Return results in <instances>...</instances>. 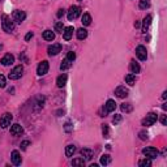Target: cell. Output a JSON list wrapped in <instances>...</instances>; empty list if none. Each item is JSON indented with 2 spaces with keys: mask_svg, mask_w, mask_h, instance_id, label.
<instances>
[{
  "mask_svg": "<svg viewBox=\"0 0 167 167\" xmlns=\"http://www.w3.org/2000/svg\"><path fill=\"white\" fill-rule=\"evenodd\" d=\"M136 55H137V58L140 60H146V58H147V51H146V48L144 46H137V48H136Z\"/></svg>",
  "mask_w": 167,
  "mask_h": 167,
  "instance_id": "30bf717a",
  "label": "cell"
},
{
  "mask_svg": "<svg viewBox=\"0 0 167 167\" xmlns=\"http://www.w3.org/2000/svg\"><path fill=\"white\" fill-rule=\"evenodd\" d=\"M81 22L84 26H89V25L91 24V16L89 15V13H84L82 18H81Z\"/></svg>",
  "mask_w": 167,
  "mask_h": 167,
  "instance_id": "7402d4cb",
  "label": "cell"
},
{
  "mask_svg": "<svg viewBox=\"0 0 167 167\" xmlns=\"http://www.w3.org/2000/svg\"><path fill=\"white\" fill-rule=\"evenodd\" d=\"M1 20H3L1 21V25H3V30H4V32L11 33V32H13V30H15V22L11 21V18L8 17L7 15H3Z\"/></svg>",
  "mask_w": 167,
  "mask_h": 167,
  "instance_id": "6da1fadb",
  "label": "cell"
},
{
  "mask_svg": "<svg viewBox=\"0 0 167 167\" xmlns=\"http://www.w3.org/2000/svg\"><path fill=\"white\" fill-rule=\"evenodd\" d=\"M129 69H131V72H132V73H138V72L141 71V68H140V64H138V63H136L135 60H132V62H131Z\"/></svg>",
  "mask_w": 167,
  "mask_h": 167,
  "instance_id": "44dd1931",
  "label": "cell"
},
{
  "mask_svg": "<svg viewBox=\"0 0 167 167\" xmlns=\"http://www.w3.org/2000/svg\"><path fill=\"white\" fill-rule=\"evenodd\" d=\"M22 72H24V67L22 65H17L9 72V79L11 80H18L21 79Z\"/></svg>",
  "mask_w": 167,
  "mask_h": 167,
  "instance_id": "3957f363",
  "label": "cell"
},
{
  "mask_svg": "<svg viewBox=\"0 0 167 167\" xmlns=\"http://www.w3.org/2000/svg\"><path fill=\"white\" fill-rule=\"evenodd\" d=\"M64 15H65V11H64V9H63V8H60V9H59V11H58V13H56L58 18H62V17H63V16H64Z\"/></svg>",
  "mask_w": 167,
  "mask_h": 167,
  "instance_id": "74e56055",
  "label": "cell"
},
{
  "mask_svg": "<svg viewBox=\"0 0 167 167\" xmlns=\"http://www.w3.org/2000/svg\"><path fill=\"white\" fill-rule=\"evenodd\" d=\"M86 37H88V30H86V29H84V27H81V29L77 30V38H79L80 41L85 39Z\"/></svg>",
  "mask_w": 167,
  "mask_h": 167,
  "instance_id": "603a6c76",
  "label": "cell"
},
{
  "mask_svg": "<svg viewBox=\"0 0 167 167\" xmlns=\"http://www.w3.org/2000/svg\"><path fill=\"white\" fill-rule=\"evenodd\" d=\"M76 153V146L74 145H68L65 147V155L67 157H72Z\"/></svg>",
  "mask_w": 167,
  "mask_h": 167,
  "instance_id": "d4e9b609",
  "label": "cell"
},
{
  "mask_svg": "<svg viewBox=\"0 0 167 167\" xmlns=\"http://www.w3.org/2000/svg\"><path fill=\"white\" fill-rule=\"evenodd\" d=\"M63 30H64V25H63V22H56L55 24V32H58V33H63Z\"/></svg>",
  "mask_w": 167,
  "mask_h": 167,
  "instance_id": "d6a6232c",
  "label": "cell"
},
{
  "mask_svg": "<svg viewBox=\"0 0 167 167\" xmlns=\"http://www.w3.org/2000/svg\"><path fill=\"white\" fill-rule=\"evenodd\" d=\"M110 162H111V157L108 154H105L101 157V165L107 166V165H110Z\"/></svg>",
  "mask_w": 167,
  "mask_h": 167,
  "instance_id": "83f0119b",
  "label": "cell"
},
{
  "mask_svg": "<svg viewBox=\"0 0 167 167\" xmlns=\"http://www.w3.org/2000/svg\"><path fill=\"white\" fill-rule=\"evenodd\" d=\"M67 59H69L71 62H73V60L76 59V54H74L73 51H69V52H68V55H67Z\"/></svg>",
  "mask_w": 167,
  "mask_h": 167,
  "instance_id": "836d02e7",
  "label": "cell"
},
{
  "mask_svg": "<svg viewBox=\"0 0 167 167\" xmlns=\"http://www.w3.org/2000/svg\"><path fill=\"white\" fill-rule=\"evenodd\" d=\"M72 63H73V62H71V60H69V59H67V58H65V59L63 60V63L60 64V69H62V71H65V69H69V68H71V67H72Z\"/></svg>",
  "mask_w": 167,
  "mask_h": 167,
  "instance_id": "cb8c5ba5",
  "label": "cell"
},
{
  "mask_svg": "<svg viewBox=\"0 0 167 167\" xmlns=\"http://www.w3.org/2000/svg\"><path fill=\"white\" fill-rule=\"evenodd\" d=\"M140 138L141 140H147V133L144 132V131L142 132H140Z\"/></svg>",
  "mask_w": 167,
  "mask_h": 167,
  "instance_id": "ab89813d",
  "label": "cell"
},
{
  "mask_svg": "<svg viewBox=\"0 0 167 167\" xmlns=\"http://www.w3.org/2000/svg\"><path fill=\"white\" fill-rule=\"evenodd\" d=\"M48 68H50L48 62L43 60V62L39 63V65H38V68H37V73L39 74V76H44V74H46L47 72H48Z\"/></svg>",
  "mask_w": 167,
  "mask_h": 167,
  "instance_id": "9c48e42d",
  "label": "cell"
},
{
  "mask_svg": "<svg viewBox=\"0 0 167 167\" xmlns=\"http://www.w3.org/2000/svg\"><path fill=\"white\" fill-rule=\"evenodd\" d=\"M161 123H162L163 125H166V115H162V116H161Z\"/></svg>",
  "mask_w": 167,
  "mask_h": 167,
  "instance_id": "b9f144b4",
  "label": "cell"
},
{
  "mask_svg": "<svg viewBox=\"0 0 167 167\" xmlns=\"http://www.w3.org/2000/svg\"><path fill=\"white\" fill-rule=\"evenodd\" d=\"M142 154L145 155V157L150 158V159H154V158L158 157V154H159V152H158L155 147H152V146H147L145 149L142 150Z\"/></svg>",
  "mask_w": 167,
  "mask_h": 167,
  "instance_id": "277c9868",
  "label": "cell"
},
{
  "mask_svg": "<svg viewBox=\"0 0 167 167\" xmlns=\"http://www.w3.org/2000/svg\"><path fill=\"white\" fill-rule=\"evenodd\" d=\"M102 133H103V137H110V128H108L107 124H103L102 125Z\"/></svg>",
  "mask_w": 167,
  "mask_h": 167,
  "instance_id": "1f68e13d",
  "label": "cell"
},
{
  "mask_svg": "<svg viewBox=\"0 0 167 167\" xmlns=\"http://www.w3.org/2000/svg\"><path fill=\"white\" fill-rule=\"evenodd\" d=\"M81 155L85 161H90L91 158H93V150L88 149V147H84L81 150Z\"/></svg>",
  "mask_w": 167,
  "mask_h": 167,
  "instance_id": "2e32d148",
  "label": "cell"
},
{
  "mask_svg": "<svg viewBox=\"0 0 167 167\" xmlns=\"http://www.w3.org/2000/svg\"><path fill=\"white\" fill-rule=\"evenodd\" d=\"M60 51H62V44L60 43H52L51 46H48V48H47V52H48L50 56H55V55H58Z\"/></svg>",
  "mask_w": 167,
  "mask_h": 167,
  "instance_id": "8992f818",
  "label": "cell"
},
{
  "mask_svg": "<svg viewBox=\"0 0 167 167\" xmlns=\"http://www.w3.org/2000/svg\"><path fill=\"white\" fill-rule=\"evenodd\" d=\"M11 121H12V115H11L9 112L4 114V115L1 116V119H0V125H1V128H8L11 125Z\"/></svg>",
  "mask_w": 167,
  "mask_h": 167,
  "instance_id": "ba28073f",
  "label": "cell"
},
{
  "mask_svg": "<svg viewBox=\"0 0 167 167\" xmlns=\"http://www.w3.org/2000/svg\"><path fill=\"white\" fill-rule=\"evenodd\" d=\"M43 39L44 41H54L55 39V33H52V30H44Z\"/></svg>",
  "mask_w": 167,
  "mask_h": 167,
  "instance_id": "ffe728a7",
  "label": "cell"
},
{
  "mask_svg": "<svg viewBox=\"0 0 167 167\" xmlns=\"http://www.w3.org/2000/svg\"><path fill=\"white\" fill-rule=\"evenodd\" d=\"M7 81H5V77L3 76V74H0V88H4Z\"/></svg>",
  "mask_w": 167,
  "mask_h": 167,
  "instance_id": "8d00e7d4",
  "label": "cell"
},
{
  "mask_svg": "<svg viewBox=\"0 0 167 167\" xmlns=\"http://www.w3.org/2000/svg\"><path fill=\"white\" fill-rule=\"evenodd\" d=\"M72 128H73V127H72L71 123H67L65 125H64V129H65V132H71Z\"/></svg>",
  "mask_w": 167,
  "mask_h": 167,
  "instance_id": "f35d334b",
  "label": "cell"
},
{
  "mask_svg": "<svg viewBox=\"0 0 167 167\" xmlns=\"http://www.w3.org/2000/svg\"><path fill=\"white\" fill-rule=\"evenodd\" d=\"M32 38H33V33H32V32H29L26 35H25V41H26V42H27V41H30Z\"/></svg>",
  "mask_w": 167,
  "mask_h": 167,
  "instance_id": "60d3db41",
  "label": "cell"
},
{
  "mask_svg": "<svg viewBox=\"0 0 167 167\" xmlns=\"http://www.w3.org/2000/svg\"><path fill=\"white\" fill-rule=\"evenodd\" d=\"M72 165L73 166H85V159H84V158H76V159L72 161Z\"/></svg>",
  "mask_w": 167,
  "mask_h": 167,
  "instance_id": "4dcf8cb0",
  "label": "cell"
},
{
  "mask_svg": "<svg viewBox=\"0 0 167 167\" xmlns=\"http://www.w3.org/2000/svg\"><path fill=\"white\" fill-rule=\"evenodd\" d=\"M115 108H116L115 101H112V99H108V101L106 102V105H105L106 112H112V111H115Z\"/></svg>",
  "mask_w": 167,
  "mask_h": 167,
  "instance_id": "e0dca14e",
  "label": "cell"
},
{
  "mask_svg": "<svg viewBox=\"0 0 167 167\" xmlns=\"http://www.w3.org/2000/svg\"><path fill=\"white\" fill-rule=\"evenodd\" d=\"M150 24H152V16L147 15L145 18H144V22H142V32L146 33L150 27Z\"/></svg>",
  "mask_w": 167,
  "mask_h": 167,
  "instance_id": "d6986e66",
  "label": "cell"
},
{
  "mask_svg": "<svg viewBox=\"0 0 167 167\" xmlns=\"http://www.w3.org/2000/svg\"><path fill=\"white\" fill-rule=\"evenodd\" d=\"M0 63H1L3 65H5V67L12 65V64L15 63V56H13V55H11V54H7V55H4V56L1 58Z\"/></svg>",
  "mask_w": 167,
  "mask_h": 167,
  "instance_id": "4fadbf2b",
  "label": "cell"
},
{
  "mask_svg": "<svg viewBox=\"0 0 167 167\" xmlns=\"http://www.w3.org/2000/svg\"><path fill=\"white\" fill-rule=\"evenodd\" d=\"M29 145H30L29 141H22V142H21V150H26Z\"/></svg>",
  "mask_w": 167,
  "mask_h": 167,
  "instance_id": "d590c367",
  "label": "cell"
},
{
  "mask_svg": "<svg viewBox=\"0 0 167 167\" xmlns=\"http://www.w3.org/2000/svg\"><path fill=\"white\" fill-rule=\"evenodd\" d=\"M25 18H26V13H25L24 11L17 9V11H15V12H13V21L17 22V24H21V22H24Z\"/></svg>",
  "mask_w": 167,
  "mask_h": 167,
  "instance_id": "52a82bcc",
  "label": "cell"
},
{
  "mask_svg": "<svg viewBox=\"0 0 167 167\" xmlns=\"http://www.w3.org/2000/svg\"><path fill=\"white\" fill-rule=\"evenodd\" d=\"M157 120H158L157 114L150 112V114H147L146 118L142 120V125H145V127H150V125H153Z\"/></svg>",
  "mask_w": 167,
  "mask_h": 167,
  "instance_id": "5b68a950",
  "label": "cell"
},
{
  "mask_svg": "<svg viewBox=\"0 0 167 167\" xmlns=\"http://www.w3.org/2000/svg\"><path fill=\"white\" fill-rule=\"evenodd\" d=\"M72 35H73V27H72V26L64 27V30H63V38H64V41H69L72 38Z\"/></svg>",
  "mask_w": 167,
  "mask_h": 167,
  "instance_id": "9a60e30c",
  "label": "cell"
},
{
  "mask_svg": "<svg viewBox=\"0 0 167 167\" xmlns=\"http://www.w3.org/2000/svg\"><path fill=\"white\" fill-rule=\"evenodd\" d=\"M24 133V128L20 124H13L11 127V135L12 136H21Z\"/></svg>",
  "mask_w": 167,
  "mask_h": 167,
  "instance_id": "5bb4252c",
  "label": "cell"
},
{
  "mask_svg": "<svg viewBox=\"0 0 167 167\" xmlns=\"http://www.w3.org/2000/svg\"><path fill=\"white\" fill-rule=\"evenodd\" d=\"M120 108H121V111H124V112H132L133 106L131 103H123L120 106Z\"/></svg>",
  "mask_w": 167,
  "mask_h": 167,
  "instance_id": "f1b7e54d",
  "label": "cell"
},
{
  "mask_svg": "<svg viewBox=\"0 0 167 167\" xmlns=\"http://www.w3.org/2000/svg\"><path fill=\"white\" fill-rule=\"evenodd\" d=\"M138 166L140 167H150L152 166V159L146 157L145 159H141L140 162H138Z\"/></svg>",
  "mask_w": 167,
  "mask_h": 167,
  "instance_id": "4316f807",
  "label": "cell"
},
{
  "mask_svg": "<svg viewBox=\"0 0 167 167\" xmlns=\"http://www.w3.org/2000/svg\"><path fill=\"white\" fill-rule=\"evenodd\" d=\"M138 7H140L141 9H147V8L150 7V0H140Z\"/></svg>",
  "mask_w": 167,
  "mask_h": 167,
  "instance_id": "f546056e",
  "label": "cell"
},
{
  "mask_svg": "<svg viewBox=\"0 0 167 167\" xmlns=\"http://www.w3.org/2000/svg\"><path fill=\"white\" fill-rule=\"evenodd\" d=\"M120 121H121V115H115V116H114V119H112V123L114 124H119V123H120Z\"/></svg>",
  "mask_w": 167,
  "mask_h": 167,
  "instance_id": "e575fe53",
  "label": "cell"
},
{
  "mask_svg": "<svg viewBox=\"0 0 167 167\" xmlns=\"http://www.w3.org/2000/svg\"><path fill=\"white\" fill-rule=\"evenodd\" d=\"M125 82H127L129 86H133V85H135V84H136V77L133 76L132 73L127 74V76H125Z\"/></svg>",
  "mask_w": 167,
  "mask_h": 167,
  "instance_id": "484cf974",
  "label": "cell"
},
{
  "mask_svg": "<svg viewBox=\"0 0 167 167\" xmlns=\"http://www.w3.org/2000/svg\"><path fill=\"white\" fill-rule=\"evenodd\" d=\"M67 80H68V76H67L65 73L58 77V80H56V85H58V88H64V86H65V84H67Z\"/></svg>",
  "mask_w": 167,
  "mask_h": 167,
  "instance_id": "ac0fdd59",
  "label": "cell"
},
{
  "mask_svg": "<svg viewBox=\"0 0 167 167\" xmlns=\"http://www.w3.org/2000/svg\"><path fill=\"white\" fill-rule=\"evenodd\" d=\"M79 1H82V0H79Z\"/></svg>",
  "mask_w": 167,
  "mask_h": 167,
  "instance_id": "f6af8a7d",
  "label": "cell"
},
{
  "mask_svg": "<svg viewBox=\"0 0 167 167\" xmlns=\"http://www.w3.org/2000/svg\"><path fill=\"white\" fill-rule=\"evenodd\" d=\"M80 15H81V8H80L79 5H72L68 11V20L69 21L76 20Z\"/></svg>",
  "mask_w": 167,
  "mask_h": 167,
  "instance_id": "7a4b0ae2",
  "label": "cell"
},
{
  "mask_svg": "<svg viewBox=\"0 0 167 167\" xmlns=\"http://www.w3.org/2000/svg\"><path fill=\"white\" fill-rule=\"evenodd\" d=\"M115 94L118 98H127L128 94H129V91H128V89H125V86H118L115 90Z\"/></svg>",
  "mask_w": 167,
  "mask_h": 167,
  "instance_id": "7c38bea8",
  "label": "cell"
},
{
  "mask_svg": "<svg viewBox=\"0 0 167 167\" xmlns=\"http://www.w3.org/2000/svg\"><path fill=\"white\" fill-rule=\"evenodd\" d=\"M140 26H141L140 21H136V22H135V27H136V29H137V27H140Z\"/></svg>",
  "mask_w": 167,
  "mask_h": 167,
  "instance_id": "7bdbcfd3",
  "label": "cell"
},
{
  "mask_svg": "<svg viewBox=\"0 0 167 167\" xmlns=\"http://www.w3.org/2000/svg\"><path fill=\"white\" fill-rule=\"evenodd\" d=\"M11 161H12V163H13L15 166H20V165H21L22 159H21L20 153H18L17 150H13V152L11 153Z\"/></svg>",
  "mask_w": 167,
  "mask_h": 167,
  "instance_id": "8fae6325",
  "label": "cell"
},
{
  "mask_svg": "<svg viewBox=\"0 0 167 167\" xmlns=\"http://www.w3.org/2000/svg\"><path fill=\"white\" fill-rule=\"evenodd\" d=\"M166 97H167V91H165V93H163V95H162V98H163V99H166Z\"/></svg>",
  "mask_w": 167,
  "mask_h": 167,
  "instance_id": "ee69618b",
  "label": "cell"
}]
</instances>
